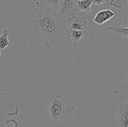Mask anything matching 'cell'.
Returning <instances> with one entry per match:
<instances>
[{"instance_id":"1","label":"cell","mask_w":128,"mask_h":127,"mask_svg":"<svg viewBox=\"0 0 128 127\" xmlns=\"http://www.w3.org/2000/svg\"><path fill=\"white\" fill-rule=\"evenodd\" d=\"M26 20L32 31L44 39V47L51 49L64 38V23L56 14L44 10L31 12Z\"/></svg>"},{"instance_id":"2","label":"cell","mask_w":128,"mask_h":127,"mask_svg":"<svg viewBox=\"0 0 128 127\" xmlns=\"http://www.w3.org/2000/svg\"><path fill=\"white\" fill-rule=\"evenodd\" d=\"M44 106L49 116L50 122L53 125L71 117L76 111L68 97L61 92L50 93L44 101Z\"/></svg>"},{"instance_id":"3","label":"cell","mask_w":128,"mask_h":127,"mask_svg":"<svg viewBox=\"0 0 128 127\" xmlns=\"http://www.w3.org/2000/svg\"><path fill=\"white\" fill-rule=\"evenodd\" d=\"M64 37L72 46L75 47H80L86 43L88 39V29L73 30L65 28Z\"/></svg>"},{"instance_id":"4","label":"cell","mask_w":128,"mask_h":127,"mask_svg":"<svg viewBox=\"0 0 128 127\" xmlns=\"http://www.w3.org/2000/svg\"><path fill=\"white\" fill-rule=\"evenodd\" d=\"M65 28L73 30H86L88 22L86 19L78 16L76 13L71 14L64 20Z\"/></svg>"},{"instance_id":"5","label":"cell","mask_w":128,"mask_h":127,"mask_svg":"<svg viewBox=\"0 0 128 127\" xmlns=\"http://www.w3.org/2000/svg\"><path fill=\"white\" fill-rule=\"evenodd\" d=\"M77 1L78 0H61L57 16L64 21L69 16L73 14L72 11L76 10Z\"/></svg>"},{"instance_id":"6","label":"cell","mask_w":128,"mask_h":127,"mask_svg":"<svg viewBox=\"0 0 128 127\" xmlns=\"http://www.w3.org/2000/svg\"><path fill=\"white\" fill-rule=\"evenodd\" d=\"M61 0H36L35 5L38 10H44L56 14L58 13Z\"/></svg>"},{"instance_id":"7","label":"cell","mask_w":128,"mask_h":127,"mask_svg":"<svg viewBox=\"0 0 128 127\" xmlns=\"http://www.w3.org/2000/svg\"><path fill=\"white\" fill-rule=\"evenodd\" d=\"M128 104H120L118 112L115 118V123L119 127H128Z\"/></svg>"},{"instance_id":"8","label":"cell","mask_w":128,"mask_h":127,"mask_svg":"<svg viewBox=\"0 0 128 127\" xmlns=\"http://www.w3.org/2000/svg\"><path fill=\"white\" fill-rule=\"evenodd\" d=\"M117 15L116 12L109 9H102L96 12L93 19L94 22L98 25H102L108 21L112 19Z\"/></svg>"},{"instance_id":"9","label":"cell","mask_w":128,"mask_h":127,"mask_svg":"<svg viewBox=\"0 0 128 127\" xmlns=\"http://www.w3.org/2000/svg\"><path fill=\"white\" fill-rule=\"evenodd\" d=\"M92 5V0H78L76 9V13H88L91 11Z\"/></svg>"},{"instance_id":"10","label":"cell","mask_w":128,"mask_h":127,"mask_svg":"<svg viewBox=\"0 0 128 127\" xmlns=\"http://www.w3.org/2000/svg\"><path fill=\"white\" fill-rule=\"evenodd\" d=\"M109 31L112 33L116 34L122 37L128 38V27L123 26H112L108 28Z\"/></svg>"},{"instance_id":"11","label":"cell","mask_w":128,"mask_h":127,"mask_svg":"<svg viewBox=\"0 0 128 127\" xmlns=\"http://www.w3.org/2000/svg\"><path fill=\"white\" fill-rule=\"evenodd\" d=\"M9 31L4 29L2 34L0 35V50H4L7 47H12V44L8 39Z\"/></svg>"},{"instance_id":"12","label":"cell","mask_w":128,"mask_h":127,"mask_svg":"<svg viewBox=\"0 0 128 127\" xmlns=\"http://www.w3.org/2000/svg\"><path fill=\"white\" fill-rule=\"evenodd\" d=\"M6 127H19L18 122L12 118H6Z\"/></svg>"},{"instance_id":"13","label":"cell","mask_w":128,"mask_h":127,"mask_svg":"<svg viewBox=\"0 0 128 127\" xmlns=\"http://www.w3.org/2000/svg\"><path fill=\"white\" fill-rule=\"evenodd\" d=\"M6 92V86L2 80L0 79V98L3 96Z\"/></svg>"},{"instance_id":"14","label":"cell","mask_w":128,"mask_h":127,"mask_svg":"<svg viewBox=\"0 0 128 127\" xmlns=\"http://www.w3.org/2000/svg\"><path fill=\"white\" fill-rule=\"evenodd\" d=\"M108 0H92L93 4L96 5V6H101L102 4L106 2Z\"/></svg>"},{"instance_id":"15","label":"cell","mask_w":128,"mask_h":127,"mask_svg":"<svg viewBox=\"0 0 128 127\" xmlns=\"http://www.w3.org/2000/svg\"><path fill=\"white\" fill-rule=\"evenodd\" d=\"M0 56H1V50H0Z\"/></svg>"}]
</instances>
